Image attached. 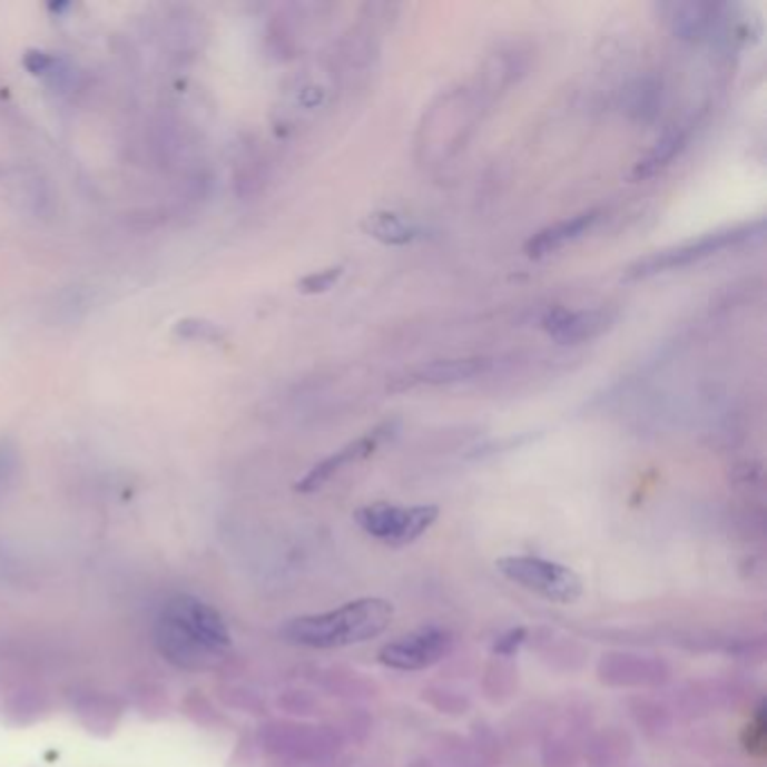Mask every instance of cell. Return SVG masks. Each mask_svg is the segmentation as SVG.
Segmentation results:
<instances>
[{"label": "cell", "instance_id": "6da1fadb", "mask_svg": "<svg viewBox=\"0 0 767 767\" xmlns=\"http://www.w3.org/2000/svg\"><path fill=\"white\" fill-rule=\"evenodd\" d=\"M156 646L174 667L205 671L224 660L230 630L212 606L183 594L163 606L156 619Z\"/></svg>", "mask_w": 767, "mask_h": 767}, {"label": "cell", "instance_id": "7a4b0ae2", "mask_svg": "<svg viewBox=\"0 0 767 767\" xmlns=\"http://www.w3.org/2000/svg\"><path fill=\"white\" fill-rule=\"evenodd\" d=\"M394 617V606L381 597L350 601L336 610L295 617L284 623L282 637L293 646L334 650L358 646L383 635Z\"/></svg>", "mask_w": 767, "mask_h": 767}, {"label": "cell", "instance_id": "3957f363", "mask_svg": "<svg viewBox=\"0 0 767 767\" xmlns=\"http://www.w3.org/2000/svg\"><path fill=\"white\" fill-rule=\"evenodd\" d=\"M763 235V222L749 224V226H736V228H725L711 235H705L696 242H687L680 244L676 248H667L662 253H652L635 264H630L623 273V279L632 282V279H648L652 275H660L667 271H676V268H687L691 264H698L702 259H709L714 255H718L720 250L740 246L751 242L754 237Z\"/></svg>", "mask_w": 767, "mask_h": 767}, {"label": "cell", "instance_id": "277c9868", "mask_svg": "<svg viewBox=\"0 0 767 767\" xmlns=\"http://www.w3.org/2000/svg\"><path fill=\"white\" fill-rule=\"evenodd\" d=\"M498 572L511 583L554 603H574L583 597L581 577L554 561L540 557H502L495 561Z\"/></svg>", "mask_w": 767, "mask_h": 767}, {"label": "cell", "instance_id": "5b68a950", "mask_svg": "<svg viewBox=\"0 0 767 767\" xmlns=\"http://www.w3.org/2000/svg\"><path fill=\"white\" fill-rule=\"evenodd\" d=\"M436 518H440V507L434 504L399 507L390 502H374L354 513L356 524L367 535L394 547V550H401V547L421 538L436 522Z\"/></svg>", "mask_w": 767, "mask_h": 767}, {"label": "cell", "instance_id": "8992f818", "mask_svg": "<svg viewBox=\"0 0 767 767\" xmlns=\"http://www.w3.org/2000/svg\"><path fill=\"white\" fill-rule=\"evenodd\" d=\"M455 635L442 626H421L394 641H387L378 650V662L394 671H425L453 652Z\"/></svg>", "mask_w": 767, "mask_h": 767}, {"label": "cell", "instance_id": "52a82bcc", "mask_svg": "<svg viewBox=\"0 0 767 767\" xmlns=\"http://www.w3.org/2000/svg\"><path fill=\"white\" fill-rule=\"evenodd\" d=\"M396 427V421H385L381 425H376L374 430L365 432L363 436H358L356 442L347 444L345 449L336 451L332 458H326L322 460L319 464H315L297 484L295 489L299 493H313L317 489H322L328 480H332L334 475H338L343 469L356 464V462H363L367 460L370 455H374V451L387 440V436H392Z\"/></svg>", "mask_w": 767, "mask_h": 767}, {"label": "cell", "instance_id": "ba28073f", "mask_svg": "<svg viewBox=\"0 0 767 767\" xmlns=\"http://www.w3.org/2000/svg\"><path fill=\"white\" fill-rule=\"evenodd\" d=\"M612 319L614 315L603 308L568 311L557 306L542 317V328L561 345H577L601 336Z\"/></svg>", "mask_w": 767, "mask_h": 767}, {"label": "cell", "instance_id": "9c48e42d", "mask_svg": "<svg viewBox=\"0 0 767 767\" xmlns=\"http://www.w3.org/2000/svg\"><path fill=\"white\" fill-rule=\"evenodd\" d=\"M671 32L682 41H705L714 39L725 30L722 6L716 3H669L660 8Z\"/></svg>", "mask_w": 767, "mask_h": 767}, {"label": "cell", "instance_id": "30bf717a", "mask_svg": "<svg viewBox=\"0 0 767 767\" xmlns=\"http://www.w3.org/2000/svg\"><path fill=\"white\" fill-rule=\"evenodd\" d=\"M493 367L491 358L471 356V358H449V361H434L427 363L414 372H410L405 378H399L392 390H407V387H440V385H455L471 378H478L486 374Z\"/></svg>", "mask_w": 767, "mask_h": 767}, {"label": "cell", "instance_id": "8fae6325", "mask_svg": "<svg viewBox=\"0 0 767 767\" xmlns=\"http://www.w3.org/2000/svg\"><path fill=\"white\" fill-rule=\"evenodd\" d=\"M599 222V209H590V212H581L572 218H566L561 224H554L550 228L540 230L538 235H533L527 246L524 253L531 259H542L547 255L557 253L559 248L568 246L570 242L583 237L588 230H592V226Z\"/></svg>", "mask_w": 767, "mask_h": 767}, {"label": "cell", "instance_id": "7c38bea8", "mask_svg": "<svg viewBox=\"0 0 767 767\" xmlns=\"http://www.w3.org/2000/svg\"><path fill=\"white\" fill-rule=\"evenodd\" d=\"M623 111L637 122H650L660 114L662 106V81L657 77H641L632 81L621 97Z\"/></svg>", "mask_w": 767, "mask_h": 767}, {"label": "cell", "instance_id": "4fadbf2b", "mask_svg": "<svg viewBox=\"0 0 767 767\" xmlns=\"http://www.w3.org/2000/svg\"><path fill=\"white\" fill-rule=\"evenodd\" d=\"M689 142V134L685 129H671L667 131L657 145L635 165L630 178L632 180H646L650 176H655L657 171H662L665 167H669L685 149Z\"/></svg>", "mask_w": 767, "mask_h": 767}, {"label": "cell", "instance_id": "5bb4252c", "mask_svg": "<svg viewBox=\"0 0 767 767\" xmlns=\"http://www.w3.org/2000/svg\"><path fill=\"white\" fill-rule=\"evenodd\" d=\"M363 230L387 246H405L416 239L419 230L407 226L401 216L390 212H374L363 222Z\"/></svg>", "mask_w": 767, "mask_h": 767}, {"label": "cell", "instance_id": "9a60e30c", "mask_svg": "<svg viewBox=\"0 0 767 767\" xmlns=\"http://www.w3.org/2000/svg\"><path fill=\"white\" fill-rule=\"evenodd\" d=\"M174 336L183 338V341H203V343H222L226 338V334L222 332V326H216L209 319L203 317H185L178 319L174 324Z\"/></svg>", "mask_w": 767, "mask_h": 767}, {"label": "cell", "instance_id": "2e32d148", "mask_svg": "<svg viewBox=\"0 0 767 767\" xmlns=\"http://www.w3.org/2000/svg\"><path fill=\"white\" fill-rule=\"evenodd\" d=\"M345 275V266L336 264V266H328L324 271L311 273L306 277H302L297 282V291L304 295H317V293H326L328 288H334L338 284V279Z\"/></svg>", "mask_w": 767, "mask_h": 767}, {"label": "cell", "instance_id": "e0dca14e", "mask_svg": "<svg viewBox=\"0 0 767 767\" xmlns=\"http://www.w3.org/2000/svg\"><path fill=\"white\" fill-rule=\"evenodd\" d=\"M524 639H527V630L524 628H515V630H509V632H504L498 641H495V646H493V652H498V655H513V652H518V648L524 643Z\"/></svg>", "mask_w": 767, "mask_h": 767}, {"label": "cell", "instance_id": "ac0fdd59", "mask_svg": "<svg viewBox=\"0 0 767 767\" xmlns=\"http://www.w3.org/2000/svg\"><path fill=\"white\" fill-rule=\"evenodd\" d=\"M55 63V59L48 52L41 50H28L23 57V66L32 72V75H43L46 70H50Z\"/></svg>", "mask_w": 767, "mask_h": 767}]
</instances>
